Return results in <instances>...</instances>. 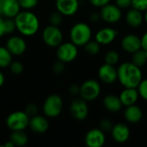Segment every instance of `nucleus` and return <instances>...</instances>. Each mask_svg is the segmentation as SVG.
Returning <instances> with one entry per match:
<instances>
[{
    "mask_svg": "<svg viewBox=\"0 0 147 147\" xmlns=\"http://www.w3.org/2000/svg\"><path fill=\"white\" fill-rule=\"evenodd\" d=\"M117 81L123 88H137L143 78L142 68L131 60L119 64L117 67Z\"/></svg>",
    "mask_w": 147,
    "mask_h": 147,
    "instance_id": "f03ea898",
    "label": "nucleus"
},
{
    "mask_svg": "<svg viewBox=\"0 0 147 147\" xmlns=\"http://www.w3.org/2000/svg\"><path fill=\"white\" fill-rule=\"evenodd\" d=\"M102 93V84L99 80L89 78L80 84L79 96L88 102L96 101Z\"/></svg>",
    "mask_w": 147,
    "mask_h": 147,
    "instance_id": "39448f33",
    "label": "nucleus"
},
{
    "mask_svg": "<svg viewBox=\"0 0 147 147\" xmlns=\"http://www.w3.org/2000/svg\"><path fill=\"white\" fill-rule=\"evenodd\" d=\"M115 3L122 10L128 9L132 7V1L131 0H115Z\"/></svg>",
    "mask_w": 147,
    "mask_h": 147,
    "instance_id": "4c0bfd02",
    "label": "nucleus"
},
{
    "mask_svg": "<svg viewBox=\"0 0 147 147\" xmlns=\"http://www.w3.org/2000/svg\"><path fill=\"white\" fill-rule=\"evenodd\" d=\"M98 80L106 85H112L117 82V67L107 63H103L97 70Z\"/></svg>",
    "mask_w": 147,
    "mask_h": 147,
    "instance_id": "ddd939ff",
    "label": "nucleus"
},
{
    "mask_svg": "<svg viewBox=\"0 0 147 147\" xmlns=\"http://www.w3.org/2000/svg\"><path fill=\"white\" fill-rule=\"evenodd\" d=\"M103 60H104V63H107V64H109V65H117L120 64V61H121V54L120 53L115 50V49H110L109 50L105 55H104V58H103Z\"/></svg>",
    "mask_w": 147,
    "mask_h": 147,
    "instance_id": "bb28decb",
    "label": "nucleus"
},
{
    "mask_svg": "<svg viewBox=\"0 0 147 147\" xmlns=\"http://www.w3.org/2000/svg\"><path fill=\"white\" fill-rule=\"evenodd\" d=\"M12 53L5 46H0V69L9 68L13 59Z\"/></svg>",
    "mask_w": 147,
    "mask_h": 147,
    "instance_id": "393cba45",
    "label": "nucleus"
},
{
    "mask_svg": "<svg viewBox=\"0 0 147 147\" xmlns=\"http://www.w3.org/2000/svg\"><path fill=\"white\" fill-rule=\"evenodd\" d=\"M22 10L17 0H3L0 5V14L4 18L14 19Z\"/></svg>",
    "mask_w": 147,
    "mask_h": 147,
    "instance_id": "412c9836",
    "label": "nucleus"
},
{
    "mask_svg": "<svg viewBox=\"0 0 147 147\" xmlns=\"http://www.w3.org/2000/svg\"><path fill=\"white\" fill-rule=\"evenodd\" d=\"M99 13L102 21L109 25L117 24L123 18V10L121 9L115 3H112L100 8Z\"/></svg>",
    "mask_w": 147,
    "mask_h": 147,
    "instance_id": "1a4fd4ad",
    "label": "nucleus"
},
{
    "mask_svg": "<svg viewBox=\"0 0 147 147\" xmlns=\"http://www.w3.org/2000/svg\"><path fill=\"white\" fill-rule=\"evenodd\" d=\"M140 40H141V48L145 51H147V31H146L140 36Z\"/></svg>",
    "mask_w": 147,
    "mask_h": 147,
    "instance_id": "79ce46f5",
    "label": "nucleus"
},
{
    "mask_svg": "<svg viewBox=\"0 0 147 147\" xmlns=\"http://www.w3.org/2000/svg\"><path fill=\"white\" fill-rule=\"evenodd\" d=\"M30 116L23 110H17L10 113L6 120V127L11 131H25L28 128Z\"/></svg>",
    "mask_w": 147,
    "mask_h": 147,
    "instance_id": "0eeeda50",
    "label": "nucleus"
},
{
    "mask_svg": "<svg viewBox=\"0 0 147 147\" xmlns=\"http://www.w3.org/2000/svg\"><path fill=\"white\" fill-rule=\"evenodd\" d=\"M114 126V122L111 121V119L109 118H102L100 121H99V124H98V127L102 130L104 133H110L112 127Z\"/></svg>",
    "mask_w": 147,
    "mask_h": 147,
    "instance_id": "2f4dec72",
    "label": "nucleus"
},
{
    "mask_svg": "<svg viewBox=\"0 0 147 147\" xmlns=\"http://www.w3.org/2000/svg\"><path fill=\"white\" fill-rule=\"evenodd\" d=\"M121 47L127 54H133L141 49L140 36L136 34L129 33L122 36L121 40Z\"/></svg>",
    "mask_w": 147,
    "mask_h": 147,
    "instance_id": "4468645a",
    "label": "nucleus"
},
{
    "mask_svg": "<svg viewBox=\"0 0 147 147\" xmlns=\"http://www.w3.org/2000/svg\"><path fill=\"white\" fill-rule=\"evenodd\" d=\"M110 135L112 140L118 144L127 143L131 136V130L128 125L125 122H117L114 124Z\"/></svg>",
    "mask_w": 147,
    "mask_h": 147,
    "instance_id": "dca6fc26",
    "label": "nucleus"
},
{
    "mask_svg": "<svg viewBox=\"0 0 147 147\" xmlns=\"http://www.w3.org/2000/svg\"><path fill=\"white\" fill-rule=\"evenodd\" d=\"M140 98L147 102V78H143L137 87Z\"/></svg>",
    "mask_w": 147,
    "mask_h": 147,
    "instance_id": "473e14b6",
    "label": "nucleus"
},
{
    "mask_svg": "<svg viewBox=\"0 0 147 147\" xmlns=\"http://www.w3.org/2000/svg\"><path fill=\"white\" fill-rule=\"evenodd\" d=\"M49 126L50 124H49L48 118L44 115H41L37 114L30 117L28 128L34 134H43L48 131Z\"/></svg>",
    "mask_w": 147,
    "mask_h": 147,
    "instance_id": "a211bd4d",
    "label": "nucleus"
},
{
    "mask_svg": "<svg viewBox=\"0 0 147 147\" xmlns=\"http://www.w3.org/2000/svg\"><path fill=\"white\" fill-rule=\"evenodd\" d=\"M123 16L126 24L131 28H139L145 23L144 12L132 7L127 9Z\"/></svg>",
    "mask_w": 147,
    "mask_h": 147,
    "instance_id": "6ab92c4d",
    "label": "nucleus"
},
{
    "mask_svg": "<svg viewBox=\"0 0 147 147\" xmlns=\"http://www.w3.org/2000/svg\"><path fill=\"white\" fill-rule=\"evenodd\" d=\"M4 83H5V76L0 69V88L4 84Z\"/></svg>",
    "mask_w": 147,
    "mask_h": 147,
    "instance_id": "c03bdc74",
    "label": "nucleus"
},
{
    "mask_svg": "<svg viewBox=\"0 0 147 147\" xmlns=\"http://www.w3.org/2000/svg\"><path fill=\"white\" fill-rule=\"evenodd\" d=\"M41 39L48 47L56 48L64 41V33L59 27L47 24L41 31Z\"/></svg>",
    "mask_w": 147,
    "mask_h": 147,
    "instance_id": "423d86ee",
    "label": "nucleus"
},
{
    "mask_svg": "<svg viewBox=\"0 0 147 147\" xmlns=\"http://www.w3.org/2000/svg\"><path fill=\"white\" fill-rule=\"evenodd\" d=\"M123 108L136 104L140 99L137 88H123L118 95Z\"/></svg>",
    "mask_w": 147,
    "mask_h": 147,
    "instance_id": "4be33fe9",
    "label": "nucleus"
},
{
    "mask_svg": "<svg viewBox=\"0 0 147 147\" xmlns=\"http://www.w3.org/2000/svg\"><path fill=\"white\" fill-rule=\"evenodd\" d=\"M102 106L108 112L111 114H117L123 108L119 96L115 94H108L104 96L102 98Z\"/></svg>",
    "mask_w": 147,
    "mask_h": 147,
    "instance_id": "5701e85b",
    "label": "nucleus"
},
{
    "mask_svg": "<svg viewBox=\"0 0 147 147\" xmlns=\"http://www.w3.org/2000/svg\"><path fill=\"white\" fill-rule=\"evenodd\" d=\"M4 29H5V34L10 35L12 34L16 29V24L14 22V19L11 18H4Z\"/></svg>",
    "mask_w": 147,
    "mask_h": 147,
    "instance_id": "72a5a7b5",
    "label": "nucleus"
},
{
    "mask_svg": "<svg viewBox=\"0 0 147 147\" xmlns=\"http://www.w3.org/2000/svg\"><path fill=\"white\" fill-rule=\"evenodd\" d=\"M69 110L71 117L78 121H85L90 115V107L88 102L80 96H76L71 102Z\"/></svg>",
    "mask_w": 147,
    "mask_h": 147,
    "instance_id": "9d476101",
    "label": "nucleus"
},
{
    "mask_svg": "<svg viewBox=\"0 0 147 147\" xmlns=\"http://www.w3.org/2000/svg\"><path fill=\"white\" fill-rule=\"evenodd\" d=\"M79 91H80V85L77 84H72L70 85L69 89H68V92L71 96H79Z\"/></svg>",
    "mask_w": 147,
    "mask_h": 147,
    "instance_id": "a19ab883",
    "label": "nucleus"
},
{
    "mask_svg": "<svg viewBox=\"0 0 147 147\" xmlns=\"http://www.w3.org/2000/svg\"><path fill=\"white\" fill-rule=\"evenodd\" d=\"M65 70V64L58 59L55 63H53V65L52 66V71L56 75H60V74L64 73Z\"/></svg>",
    "mask_w": 147,
    "mask_h": 147,
    "instance_id": "f704fd0d",
    "label": "nucleus"
},
{
    "mask_svg": "<svg viewBox=\"0 0 147 147\" xmlns=\"http://www.w3.org/2000/svg\"><path fill=\"white\" fill-rule=\"evenodd\" d=\"M3 3V0H0V5H1V3Z\"/></svg>",
    "mask_w": 147,
    "mask_h": 147,
    "instance_id": "de8ad7c7",
    "label": "nucleus"
},
{
    "mask_svg": "<svg viewBox=\"0 0 147 147\" xmlns=\"http://www.w3.org/2000/svg\"><path fill=\"white\" fill-rule=\"evenodd\" d=\"M93 30L91 26L85 22H75L69 30V39L78 47H83L92 40Z\"/></svg>",
    "mask_w": 147,
    "mask_h": 147,
    "instance_id": "7ed1b4c3",
    "label": "nucleus"
},
{
    "mask_svg": "<svg viewBox=\"0 0 147 147\" xmlns=\"http://www.w3.org/2000/svg\"><path fill=\"white\" fill-rule=\"evenodd\" d=\"M80 8L79 0H55V9L61 13L64 17L75 16Z\"/></svg>",
    "mask_w": 147,
    "mask_h": 147,
    "instance_id": "f3484780",
    "label": "nucleus"
},
{
    "mask_svg": "<svg viewBox=\"0 0 147 147\" xmlns=\"http://www.w3.org/2000/svg\"><path fill=\"white\" fill-rule=\"evenodd\" d=\"M9 69L11 71V73H13L14 75H20L23 72L24 66L22 62L18 60H13L11 64L9 65Z\"/></svg>",
    "mask_w": 147,
    "mask_h": 147,
    "instance_id": "7c9ffc66",
    "label": "nucleus"
},
{
    "mask_svg": "<svg viewBox=\"0 0 147 147\" xmlns=\"http://www.w3.org/2000/svg\"><path fill=\"white\" fill-rule=\"evenodd\" d=\"M88 2L94 8L100 9V8L105 6L106 4L111 3V0H88Z\"/></svg>",
    "mask_w": 147,
    "mask_h": 147,
    "instance_id": "58836bf2",
    "label": "nucleus"
},
{
    "mask_svg": "<svg viewBox=\"0 0 147 147\" xmlns=\"http://www.w3.org/2000/svg\"><path fill=\"white\" fill-rule=\"evenodd\" d=\"M79 53L78 47L72 43L71 40L63 41L56 47V58L58 60L69 64L77 59Z\"/></svg>",
    "mask_w": 147,
    "mask_h": 147,
    "instance_id": "6e6552de",
    "label": "nucleus"
},
{
    "mask_svg": "<svg viewBox=\"0 0 147 147\" xmlns=\"http://www.w3.org/2000/svg\"><path fill=\"white\" fill-rule=\"evenodd\" d=\"M144 21H145V23L147 25V9L144 12Z\"/></svg>",
    "mask_w": 147,
    "mask_h": 147,
    "instance_id": "49530a36",
    "label": "nucleus"
},
{
    "mask_svg": "<svg viewBox=\"0 0 147 147\" xmlns=\"http://www.w3.org/2000/svg\"><path fill=\"white\" fill-rule=\"evenodd\" d=\"M119 35V31L111 27L104 26L99 28L94 34V40H96L102 47H106L113 44Z\"/></svg>",
    "mask_w": 147,
    "mask_h": 147,
    "instance_id": "f8f14e48",
    "label": "nucleus"
},
{
    "mask_svg": "<svg viewBox=\"0 0 147 147\" xmlns=\"http://www.w3.org/2000/svg\"><path fill=\"white\" fill-rule=\"evenodd\" d=\"M143 109L137 103L128 107H125V109L123 111V118L126 122L129 124H137L140 122L143 119Z\"/></svg>",
    "mask_w": 147,
    "mask_h": 147,
    "instance_id": "aec40b11",
    "label": "nucleus"
},
{
    "mask_svg": "<svg viewBox=\"0 0 147 147\" xmlns=\"http://www.w3.org/2000/svg\"><path fill=\"white\" fill-rule=\"evenodd\" d=\"M132 8L145 12L147 9V0H131Z\"/></svg>",
    "mask_w": 147,
    "mask_h": 147,
    "instance_id": "c9c22d12",
    "label": "nucleus"
},
{
    "mask_svg": "<svg viewBox=\"0 0 147 147\" xmlns=\"http://www.w3.org/2000/svg\"><path fill=\"white\" fill-rule=\"evenodd\" d=\"M4 46L13 56H21L24 54L28 49V43L25 37L21 34H10L6 40Z\"/></svg>",
    "mask_w": 147,
    "mask_h": 147,
    "instance_id": "9b49d317",
    "label": "nucleus"
},
{
    "mask_svg": "<svg viewBox=\"0 0 147 147\" xmlns=\"http://www.w3.org/2000/svg\"><path fill=\"white\" fill-rule=\"evenodd\" d=\"M89 21H90V22L92 23V24H96V23H98L100 21H102L99 11H92V12L89 15Z\"/></svg>",
    "mask_w": 147,
    "mask_h": 147,
    "instance_id": "ea45409f",
    "label": "nucleus"
},
{
    "mask_svg": "<svg viewBox=\"0 0 147 147\" xmlns=\"http://www.w3.org/2000/svg\"><path fill=\"white\" fill-rule=\"evenodd\" d=\"M83 47L84 52L90 56H96L99 54L102 49V46L96 40H90Z\"/></svg>",
    "mask_w": 147,
    "mask_h": 147,
    "instance_id": "cd10ccee",
    "label": "nucleus"
},
{
    "mask_svg": "<svg viewBox=\"0 0 147 147\" xmlns=\"http://www.w3.org/2000/svg\"><path fill=\"white\" fill-rule=\"evenodd\" d=\"M5 34V29H4V17L0 16V38L3 37Z\"/></svg>",
    "mask_w": 147,
    "mask_h": 147,
    "instance_id": "37998d69",
    "label": "nucleus"
},
{
    "mask_svg": "<svg viewBox=\"0 0 147 147\" xmlns=\"http://www.w3.org/2000/svg\"><path fill=\"white\" fill-rule=\"evenodd\" d=\"M9 140L15 146H25L28 142V136L25 131H13L9 136Z\"/></svg>",
    "mask_w": 147,
    "mask_h": 147,
    "instance_id": "b1692460",
    "label": "nucleus"
},
{
    "mask_svg": "<svg viewBox=\"0 0 147 147\" xmlns=\"http://www.w3.org/2000/svg\"><path fill=\"white\" fill-rule=\"evenodd\" d=\"M24 111L31 117L33 115H35L39 112V108L35 103H29L26 106Z\"/></svg>",
    "mask_w": 147,
    "mask_h": 147,
    "instance_id": "e433bc0d",
    "label": "nucleus"
},
{
    "mask_svg": "<svg viewBox=\"0 0 147 147\" xmlns=\"http://www.w3.org/2000/svg\"><path fill=\"white\" fill-rule=\"evenodd\" d=\"M22 9L33 10L39 4L40 0H17Z\"/></svg>",
    "mask_w": 147,
    "mask_h": 147,
    "instance_id": "c756f323",
    "label": "nucleus"
},
{
    "mask_svg": "<svg viewBox=\"0 0 147 147\" xmlns=\"http://www.w3.org/2000/svg\"><path fill=\"white\" fill-rule=\"evenodd\" d=\"M0 16H1V14H0Z\"/></svg>",
    "mask_w": 147,
    "mask_h": 147,
    "instance_id": "09e8293b",
    "label": "nucleus"
},
{
    "mask_svg": "<svg viewBox=\"0 0 147 147\" xmlns=\"http://www.w3.org/2000/svg\"><path fill=\"white\" fill-rule=\"evenodd\" d=\"M47 20H48V24L59 27L63 23L64 16L61 13H59L58 10H54V11L50 13V15L48 16Z\"/></svg>",
    "mask_w": 147,
    "mask_h": 147,
    "instance_id": "c85d7f7f",
    "label": "nucleus"
},
{
    "mask_svg": "<svg viewBox=\"0 0 147 147\" xmlns=\"http://www.w3.org/2000/svg\"><path fill=\"white\" fill-rule=\"evenodd\" d=\"M64 109V101L61 96L58 94H50L47 96L42 104V112L49 119L57 118Z\"/></svg>",
    "mask_w": 147,
    "mask_h": 147,
    "instance_id": "20e7f679",
    "label": "nucleus"
},
{
    "mask_svg": "<svg viewBox=\"0 0 147 147\" xmlns=\"http://www.w3.org/2000/svg\"><path fill=\"white\" fill-rule=\"evenodd\" d=\"M131 61L140 68L145 67L147 64V56L146 51L141 48L140 50L131 54Z\"/></svg>",
    "mask_w": 147,
    "mask_h": 147,
    "instance_id": "a878e982",
    "label": "nucleus"
},
{
    "mask_svg": "<svg viewBox=\"0 0 147 147\" xmlns=\"http://www.w3.org/2000/svg\"><path fill=\"white\" fill-rule=\"evenodd\" d=\"M16 32L23 37L34 36L40 28L39 16L33 10L22 9L14 18Z\"/></svg>",
    "mask_w": 147,
    "mask_h": 147,
    "instance_id": "f257e3e1",
    "label": "nucleus"
},
{
    "mask_svg": "<svg viewBox=\"0 0 147 147\" xmlns=\"http://www.w3.org/2000/svg\"><path fill=\"white\" fill-rule=\"evenodd\" d=\"M106 141V133L99 127L90 129L84 136V144L88 147H102Z\"/></svg>",
    "mask_w": 147,
    "mask_h": 147,
    "instance_id": "2eb2a0df",
    "label": "nucleus"
},
{
    "mask_svg": "<svg viewBox=\"0 0 147 147\" xmlns=\"http://www.w3.org/2000/svg\"><path fill=\"white\" fill-rule=\"evenodd\" d=\"M14 144L10 141V140H9V141H7L4 145H3V147H14Z\"/></svg>",
    "mask_w": 147,
    "mask_h": 147,
    "instance_id": "a18cd8bd",
    "label": "nucleus"
}]
</instances>
